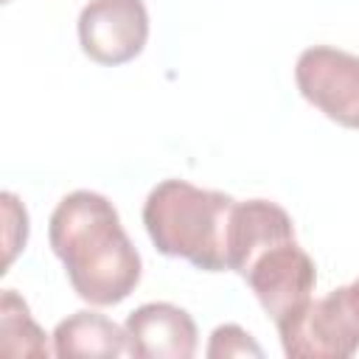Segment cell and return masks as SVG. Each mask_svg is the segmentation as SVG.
<instances>
[{"mask_svg": "<svg viewBox=\"0 0 359 359\" xmlns=\"http://www.w3.org/2000/svg\"><path fill=\"white\" fill-rule=\"evenodd\" d=\"M126 353L135 359H191L199 345L194 317L174 303H143L126 323Z\"/></svg>", "mask_w": 359, "mask_h": 359, "instance_id": "7", "label": "cell"}, {"mask_svg": "<svg viewBox=\"0 0 359 359\" xmlns=\"http://www.w3.org/2000/svg\"><path fill=\"white\" fill-rule=\"evenodd\" d=\"M236 199L196 188L188 180L157 182L143 202V224L151 244L205 272L227 269V227Z\"/></svg>", "mask_w": 359, "mask_h": 359, "instance_id": "2", "label": "cell"}, {"mask_svg": "<svg viewBox=\"0 0 359 359\" xmlns=\"http://www.w3.org/2000/svg\"><path fill=\"white\" fill-rule=\"evenodd\" d=\"M48 238L73 292L90 306H115L140 283V255L115 205L95 191L62 196L50 213Z\"/></svg>", "mask_w": 359, "mask_h": 359, "instance_id": "1", "label": "cell"}, {"mask_svg": "<svg viewBox=\"0 0 359 359\" xmlns=\"http://www.w3.org/2000/svg\"><path fill=\"white\" fill-rule=\"evenodd\" d=\"M0 202H3V219H6V266H11V261L25 247V238H28V213L11 191H6Z\"/></svg>", "mask_w": 359, "mask_h": 359, "instance_id": "12", "label": "cell"}, {"mask_svg": "<svg viewBox=\"0 0 359 359\" xmlns=\"http://www.w3.org/2000/svg\"><path fill=\"white\" fill-rule=\"evenodd\" d=\"M275 328L289 359H348L359 351V306L351 286L311 297Z\"/></svg>", "mask_w": 359, "mask_h": 359, "instance_id": "3", "label": "cell"}, {"mask_svg": "<svg viewBox=\"0 0 359 359\" xmlns=\"http://www.w3.org/2000/svg\"><path fill=\"white\" fill-rule=\"evenodd\" d=\"M294 81L300 95L314 104L328 121L359 129V56L314 45L297 56Z\"/></svg>", "mask_w": 359, "mask_h": 359, "instance_id": "5", "label": "cell"}, {"mask_svg": "<svg viewBox=\"0 0 359 359\" xmlns=\"http://www.w3.org/2000/svg\"><path fill=\"white\" fill-rule=\"evenodd\" d=\"M210 359H230V356H264V348L236 323H224L219 328H213L208 351Z\"/></svg>", "mask_w": 359, "mask_h": 359, "instance_id": "11", "label": "cell"}, {"mask_svg": "<svg viewBox=\"0 0 359 359\" xmlns=\"http://www.w3.org/2000/svg\"><path fill=\"white\" fill-rule=\"evenodd\" d=\"M53 353L67 359V356H90V359H109L121 356L126 351V334L118 323H112L107 314L98 311H76L65 317L53 334Z\"/></svg>", "mask_w": 359, "mask_h": 359, "instance_id": "9", "label": "cell"}, {"mask_svg": "<svg viewBox=\"0 0 359 359\" xmlns=\"http://www.w3.org/2000/svg\"><path fill=\"white\" fill-rule=\"evenodd\" d=\"M149 11L143 0H90L79 14V45L98 65H126L146 48Z\"/></svg>", "mask_w": 359, "mask_h": 359, "instance_id": "6", "label": "cell"}, {"mask_svg": "<svg viewBox=\"0 0 359 359\" xmlns=\"http://www.w3.org/2000/svg\"><path fill=\"white\" fill-rule=\"evenodd\" d=\"M261 309L278 323L314 297L317 266L294 238H283L261 250L241 272Z\"/></svg>", "mask_w": 359, "mask_h": 359, "instance_id": "4", "label": "cell"}, {"mask_svg": "<svg viewBox=\"0 0 359 359\" xmlns=\"http://www.w3.org/2000/svg\"><path fill=\"white\" fill-rule=\"evenodd\" d=\"M283 238H294V222L278 202H236L227 227V269L241 275L261 250Z\"/></svg>", "mask_w": 359, "mask_h": 359, "instance_id": "8", "label": "cell"}, {"mask_svg": "<svg viewBox=\"0 0 359 359\" xmlns=\"http://www.w3.org/2000/svg\"><path fill=\"white\" fill-rule=\"evenodd\" d=\"M351 286V294H353V300H356V306H359V278L353 280V283H348Z\"/></svg>", "mask_w": 359, "mask_h": 359, "instance_id": "13", "label": "cell"}, {"mask_svg": "<svg viewBox=\"0 0 359 359\" xmlns=\"http://www.w3.org/2000/svg\"><path fill=\"white\" fill-rule=\"evenodd\" d=\"M0 353L6 356H48L45 331L28 311V303L14 292L3 289L0 294Z\"/></svg>", "mask_w": 359, "mask_h": 359, "instance_id": "10", "label": "cell"}]
</instances>
